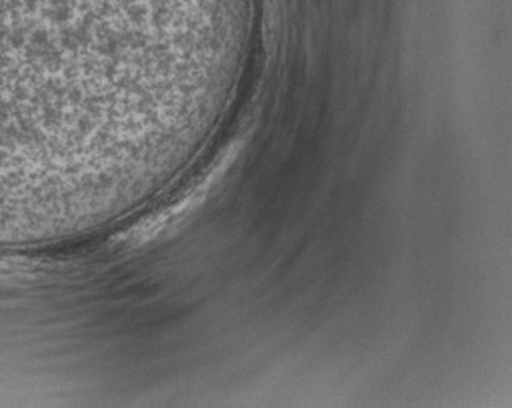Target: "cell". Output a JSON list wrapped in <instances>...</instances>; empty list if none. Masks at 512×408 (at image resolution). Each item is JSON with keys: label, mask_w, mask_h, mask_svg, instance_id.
I'll return each mask as SVG.
<instances>
[{"label": "cell", "mask_w": 512, "mask_h": 408, "mask_svg": "<svg viewBox=\"0 0 512 408\" xmlns=\"http://www.w3.org/2000/svg\"><path fill=\"white\" fill-rule=\"evenodd\" d=\"M179 17L180 0H0V111H64L128 93V67L174 38Z\"/></svg>", "instance_id": "6da1fadb"}]
</instances>
